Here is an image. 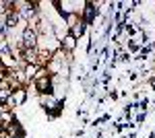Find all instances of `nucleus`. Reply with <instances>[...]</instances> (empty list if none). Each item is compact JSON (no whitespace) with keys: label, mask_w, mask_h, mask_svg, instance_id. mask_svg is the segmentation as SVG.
<instances>
[{"label":"nucleus","mask_w":155,"mask_h":138,"mask_svg":"<svg viewBox=\"0 0 155 138\" xmlns=\"http://www.w3.org/2000/svg\"><path fill=\"white\" fill-rule=\"evenodd\" d=\"M128 74H130V76H128V79H130L132 82L137 81V79H139V72H128Z\"/></svg>","instance_id":"nucleus-6"},{"label":"nucleus","mask_w":155,"mask_h":138,"mask_svg":"<svg viewBox=\"0 0 155 138\" xmlns=\"http://www.w3.org/2000/svg\"><path fill=\"white\" fill-rule=\"evenodd\" d=\"M87 31H89V27H87L83 21H81V23H77V25H72L71 29H68V33H71L72 37L77 39V41H79V39H81L83 35H87Z\"/></svg>","instance_id":"nucleus-4"},{"label":"nucleus","mask_w":155,"mask_h":138,"mask_svg":"<svg viewBox=\"0 0 155 138\" xmlns=\"http://www.w3.org/2000/svg\"><path fill=\"white\" fill-rule=\"evenodd\" d=\"M147 138H155V130H153V132H149V134H147Z\"/></svg>","instance_id":"nucleus-7"},{"label":"nucleus","mask_w":155,"mask_h":138,"mask_svg":"<svg viewBox=\"0 0 155 138\" xmlns=\"http://www.w3.org/2000/svg\"><path fill=\"white\" fill-rule=\"evenodd\" d=\"M37 39H39V33H37L35 27L27 25L21 31V46L23 47H37Z\"/></svg>","instance_id":"nucleus-2"},{"label":"nucleus","mask_w":155,"mask_h":138,"mask_svg":"<svg viewBox=\"0 0 155 138\" xmlns=\"http://www.w3.org/2000/svg\"><path fill=\"white\" fill-rule=\"evenodd\" d=\"M107 97H110L112 101H118V99H120V93L118 91H110V93H107Z\"/></svg>","instance_id":"nucleus-5"},{"label":"nucleus","mask_w":155,"mask_h":138,"mask_svg":"<svg viewBox=\"0 0 155 138\" xmlns=\"http://www.w3.org/2000/svg\"><path fill=\"white\" fill-rule=\"evenodd\" d=\"M77 43H79V41H77L71 33H66L62 39H60V50H62L64 54H72V52L77 50Z\"/></svg>","instance_id":"nucleus-3"},{"label":"nucleus","mask_w":155,"mask_h":138,"mask_svg":"<svg viewBox=\"0 0 155 138\" xmlns=\"http://www.w3.org/2000/svg\"><path fill=\"white\" fill-rule=\"evenodd\" d=\"M27 87H21V89H15V91L11 93V97H8V101H6V109L8 111H12L15 107H23L25 101H27Z\"/></svg>","instance_id":"nucleus-1"}]
</instances>
